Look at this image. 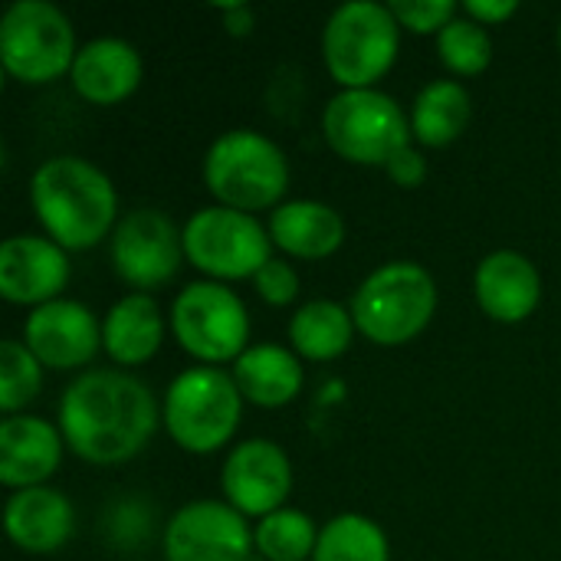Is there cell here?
I'll list each match as a JSON object with an SVG mask.
<instances>
[{
	"label": "cell",
	"mask_w": 561,
	"mask_h": 561,
	"mask_svg": "<svg viewBox=\"0 0 561 561\" xmlns=\"http://www.w3.org/2000/svg\"><path fill=\"white\" fill-rule=\"evenodd\" d=\"M256 556L247 516L230 503L194 500L181 506L164 526L168 561H250Z\"/></svg>",
	"instance_id": "obj_12"
},
{
	"label": "cell",
	"mask_w": 561,
	"mask_h": 561,
	"mask_svg": "<svg viewBox=\"0 0 561 561\" xmlns=\"http://www.w3.org/2000/svg\"><path fill=\"white\" fill-rule=\"evenodd\" d=\"M171 332L191 358L217 368L237 362L250 348V312L230 286L204 279L178 293Z\"/></svg>",
	"instance_id": "obj_10"
},
{
	"label": "cell",
	"mask_w": 561,
	"mask_h": 561,
	"mask_svg": "<svg viewBox=\"0 0 561 561\" xmlns=\"http://www.w3.org/2000/svg\"><path fill=\"white\" fill-rule=\"evenodd\" d=\"M473 296L480 309L503 325L526 322L542 299V276L519 250H493L473 273Z\"/></svg>",
	"instance_id": "obj_16"
},
{
	"label": "cell",
	"mask_w": 561,
	"mask_h": 561,
	"mask_svg": "<svg viewBox=\"0 0 561 561\" xmlns=\"http://www.w3.org/2000/svg\"><path fill=\"white\" fill-rule=\"evenodd\" d=\"M204 184L220 207L243 214L276 210L289 187V161L276 141L253 128L224 131L204 154Z\"/></svg>",
	"instance_id": "obj_4"
},
{
	"label": "cell",
	"mask_w": 561,
	"mask_h": 561,
	"mask_svg": "<svg viewBox=\"0 0 561 561\" xmlns=\"http://www.w3.org/2000/svg\"><path fill=\"white\" fill-rule=\"evenodd\" d=\"M164 339L161 306L148 293L122 296L102 322V348L115 365L135 368L158 355Z\"/></svg>",
	"instance_id": "obj_21"
},
{
	"label": "cell",
	"mask_w": 561,
	"mask_h": 561,
	"mask_svg": "<svg viewBox=\"0 0 561 561\" xmlns=\"http://www.w3.org/2000/svg\"><path fill=\"white\" fill-rule=\"evenodd\" d=\"M227 503L243 516H273L293 493V463L276 440L253 437L237 444L220 470Z\"/></svg>",
	"instance_id": "obj_13"
},
{
	"label": "cell",
	"mask_w": 561,
	"mask_h": 561,
	"mask_svg": "<svg viewBox=\"0 0 561 561\" xmlns=\"http://www.w3.org/2000/svg\"><path fill=\"white\" fill-rule=\"evenodd\" d=\"M145 66L138 49L118 36H99L79 46L69 82L92 105H118L141 85Z\"/></svg>",
	"instance_id": "obj_19"
},
{
	"label": "cell",
	"mask_w": 561,
	"mask_h": 561,
	"mask_svg": "<svg viewBox=\"0 0 561 561\" xmlns=\"http://www.w3.org/2000/svg\"><path fill=\"white\" fill-rule=\"evenodd\" d=\"M7 539L26 556H53L76 533V510L53 486L16 490L3 506Z\"/></svg>",
	"instance_id": "obj_18"
},
{
	"label": "cell",
	"mask_w": 561,
	"mask_h": 561,
	"mask_svg": "<svg viewBox=\"0 0 561 561\" xmlns=\"http://www.w3.org/2000/svg\"><path fill=\"white\" fill-rule=\"evenodd\" d=\"M388 536L385 529L362 516V513H342L335 519H329L319 529V542L312 561H388Z\"/></svg>",
	"instance_id": "obj_25"
},
{
	"label": "cell",
	"mask_w": 561,
	"mask_h": 561,
	"mask_svg": "<svg viewBox=\"0 0 561 561\" xmlns=\"http://www.w3.org/2000/svg\"><path fill=\"white\" fill-rule=\"evenodd\" d=\"M253 286H256V296L266 302V306H289L296 296H299V273L286 263V260H270L256 276H253Z\"/></svg>",
	"instance_id": "obj_30"
},
{
	"label": "cell",
	"mask_w": 561,
	"mask_h": 561,
	"mask_svg": "<svg viewBox=\"0 0 561 561\" xmlns=\"http://www.w3.org/2000/svg\"><path fill=\"white\" fill-rule=\"evenodd\" d=\"M473 118V99L467 85L457 79H434L427 82L411 108V135L424 148H447L454 145Z\"/></svg>",
	"instance_id": "obj_23"
},
{
	"label": "cell",
	"mask_w": 561,
	"mask_h": 561,
	"mask_svg": "<svg viewBox=\"0 0 561 561\" xmlns=\"http://www.w3.org/2000/svg\"><path fill=\"white\" fill-rule=\"evenodd\" d=\"M243 417V394L224 368L197 365L181 371L161 404L171 440L187 454H214L227 447Z\"/></svg>",
	"instance_id": "obj_6"
},
{
	"label": "cell",
	"mask_w": 561,
	"mask_h": 561,
	"mask_svg": "<svg viewBox=\"0 0 561 561\" xmlns=\"http://www.w3.org/2000/svg\"><path fill=\"white\" fill-rule=\"evenodd\" d=\"M62 434L36 414H13L0 424V483L7 490L46 486L62 460Z\"/></svg>",
	"instance_id": "obj_17"
},
{
	"label": "cell",
	"mask_w": 561,
	"mask_h": 561,
	"mask_svg": "<svg viewBox=\"0 0 561 561\" xmlns=\"http://www.w3.org/2000/svg\"><path fill=\"white\" fill-rule=\"evenodd\" d=\"M184 260V230L154 207H138L112 230V266L138 293L168 286Z\"/></svg>",
	"instance_id": "obj_11"
},
{
	"label": "cell",
	"mask_w": 561,
	"mask_h": 561,
	"mask_svg": "<svg viewBox=\"0 0 561 561\" xmlns=\"http://www.w3.org/2000/svg\"><path fill=\"white\" fill-rule=\"evenodd\" d=\"M516 10H519L516 0H467V3H463V13H467L470 20L483 23V26H500V23H506Z\"/></svg>",
	"instance_id": "obj_32"
},
{
	"label": "cell",
	"mask_w": 561,
	"mask_h": 561,
	"mask_svg": "<svg viewBox=\"0 0 561 561\" xmlns=\"http://www.w3.org/2000/svg\"><path fill=\"white\" fill-rule=\"evenodd\" d=\"M184 256L214 283L253 279L273 260V237L253 214L214 204L184 224Z\"/></svg>",
	"instance_id": "obj_9"
},
{
	"label": "cell",
	"mask_w": 561,
	"mask_h": 561,
	"mask_svg": "<svg viewBox=\"0 0 561 561\" xmlns=\"http://www.w3.org/2000/svg\"><path fill=\"white\" fill-rule=\"evenodd\" d=\"M401 30L411 33H440L450 20H457L454 0H391L388 3Z\"/></svg>",
	"instance_id": "obj_29"
},
{
	"label": "cell",
	"mask_w": 561,
	"mask_h": 561,
	"mask_svg": "<svg viewBox=\"0 0 561 561\" xmlns=\"http://www.w3.org/2000/svg\"><path fill=\"white\" fill-rule=\"evenodd\" d=\"M220 13H224V26H227V33H233V36H247V33L253 30V7H250V3H243V0H237V3H224V7H220Z\"/></svg>",
	"instance_id": "obj_33"
},
{
	"label": "cell",
	"mask_w": 561,
	"mask_h": 561,
	"mask_svg": "<svg viewBox=\"0 0 561 561\" xmlns=\"http://www.w3.org/2000/svg\"><path fill=\"white\" fill-rule=\"evenodd\" d=\"M437 312V286L434 276L411 260H394L365 276L352 299L355 329L381 345H408L414 342Z\"/></svg>",
	"instance_id": "obj_3"
},
{
	"label": "cell",
	"mask_w": 561,
	"mask_h": 561,
	"mask_svg": "<svg viewBox=\"0 0 561 561\" xmlns=\"http://www.w3.org/2000/svg\"><path fill=\"white\" fill-rule=\"evenodd\" d=\"M388 178L398 184V187H417V184H424V178H427V161L421 158V151L414 148V145H408L404 151H398L391 161H388Z\"/></svg>",
	"instance_id": "obj_31"
},
{
	"label": "cell",
	"mask_w": 561,
	"mask_h": 561,
	"mask_svg": "<svg viewBox=\"0 0 561 561\" xmlns=\"http://www.w3.org/2000/svg\"><path fill=\"white\" fill-rule=\"evenodd\" d=\"M401 49V23L388 3L352 0L332 10L322 30V56L329 76L342 89H375Z\"/></svg>",
	"instance_id": "obj_5"
},
{
	"label": "cell",
	"mask_w": 561,
	"mask_h": 561,
	"mask_svg": "<svg viewBox=\"0 0 561 561\" xmlns=\"http://www.w3.org/2000/svg\"><path fill=\"white\" fill-rule=\"evenodd\" d=\"M559 46H561V26H559Z\"/></svg>",
	"instance_id": "obj_34"
},
{
	"label": "cell",
	"mask_w": 561,
	"mask_h": 561,
	"mask_svg": "<svg viewBox=\"0 0 561 561\" xmlns=\"http://www.w3.org/2000/svg\"><path fill=\"white\" fill-rule=\"evenodd\" d=\"M76 30L49 0H16L0 20V62L23 85L66 76L76 62Z\"/></svg>",
	"instance_id": "obj_8"
},
{
	"label": "cell",
	"mask_w": 561,
	"mask_h": 561,
	"mask_svg": "<svg viewBox=\"0 0 561 561\" xmlns=\"http://www.w3.org/2000/svg\"><path fill=\"white\" fill-rule=\"evenodd\" d=\"M352 309L335 299H312L289 319V342L293 352L309 362H332L352 348L355 339Z\"/></svg>",
	"instance_id": "obj_24"
},
{
	"label": "cell",
	"mask_w": 561,
	"mask_h": 561,
	"mask_svg": "<svg viewBox=\"0 0 561 561\" xmlns=\"http://www.w3.org/2000/svg\"><path fill=\"white\" fill-rule=\"evenodd\" d=\"M233 381L243 394V401L256 408H286L302 391V365L299 355L283 345H250L233 362Z\"/></svg>",
	"instance_id": "obj_22"
},
{
	"label": "cell",
	"mask_w": 561,
	"mask_h": 561,
	"mask_svg": "<svg viewBox=\"0 0 561 561\" xmlns=\"http://www.w3.org/2000/svg\"><path fill=\"white\" fill-rule=\"evenodd\" d=\"M43 388V365L39 358L16 339L0 342V411L7 417L20 414L30 401H36Z\"/></svg>",
	"instance_id": "obj_28"
},
{
	"label": "cell",
	"mask_w": 561,
	"mask_h": 561,
	"mask_svg": "<svg viewBox=\"0 0 561 561\" xmlns=\"http://www.w3.org/2000/svg\"><path fill=\"white\" fill-rule=\"evenodd\" d=\"M23 345L39 358L43 368L69 371L95 358L102 348V322L76 299H53L26 316Z\"/></svg>",
	"instance_id": "obj_14"
},
{
	"label": "cell",
	"mask_w": 561,
	"mask_h": 561,
	"mask_svg": "<svg viewBox=\"0 0 561 561\" xmlns=\"http://www.w3.org/2000/svg\"><path fill=\"white\" fill-rule=\"evenodd\" d=\"M437 56L457 76H480L493 62V36L483 23L457 16L437 33Z\"/></svg>",
	"instance_id": "obj_27"
},
{
	"label": "cell",
	"mask_w": 561,
	"mask_h": 561,
	"mask_svg": "<svg viewBox=\"0 0 561 561\" xmlns=\"http://www.w3.org/2000/svg\"><path fill=\"white\" fill-rule=\"evenodd\" d=\"M256 556L266 561H306L312 559L319 529L309 519V513L283 506L273 516L260 519L253 529Z\"/></svg>",
	"instance_id": "obj_26"
},
{
	"label": "cell",
	"mask_w": 561,
	"mask_h": 561,
	"mask_svg": "<svg viewBox=\"0 0 561 561\" xmlns=\"http://www.w3.org/2000/svg\"><path fill=\"white\" fill-rule=\"evenodd\" d=\"M158 431V401L128 371H85L59 401V434L66 447L95 467L138 457Z\"/></svg>",
	"instance_id": "obj_1"
},
{
	"label": "cell",
	"mask_w": 561,
	"mask_h": 561,
	"mask_svg": "<svg viewBox=\"0 0 561 561\" xmlns=\"http://www.w3.org/2000/svg\"><path fill=\"white\" fill-rule=\"evenodd\" d=\"M270 237L273 247L296 260H325L342 250L345 243V220L325 201H283L270 214Z\"/></svg>",
	"instance_id": "obj_20"
},
{
	"label": "cell",
	"mask_w": 561,
	"mask_h": 561,
	"mask_svg": "<svg viewBox=\"0 0 561 561\" xmlns=\"http://www.w3.org/2000/svg\"><path fill=\"white\" fill-rule=\"evenodd\" d=\"M329 148L365 168H388V161L414 145L411 115L381 89H342L329 99L322 115Z\"/></svg>",
	"instance_id": "obj_7"
},
{
	"label": "cell",
	"mask_w": 561,
	"mask_h": 561,
	"mask_svg": "<svg viewBox=\"0 0 561 561\" xmlns=\"http://www.w3.org/2000/svg\"><path fill=\"white\" fill-rule=\"evenodd\" d=\"M69 283V260L59 243L36 233L7 237L0 247V296L13 306H46Z\"/></svg>",
	"instance_id": "obj_15"
},
{
	"label": "cell",
	"mask_w": 561,
	"mask_h": 561,
	"mask_svg": "<svg viewBox=\"0 0 561 561\" xmlns=\"http://www.w3.org/2000/svg\"><path fill=\"white\" fill-rule=\"evenodd\" d=\"M30 204L46 237L62 250H92L118 227L112 178L79 154L46 158L33 171Z\"/></svg>",
	"instance_id": "obj_2"
}]
</instances>
